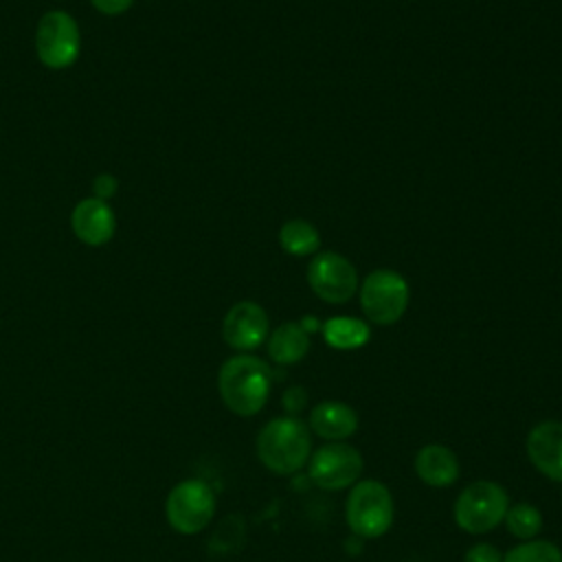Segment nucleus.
<instances>
[{"label":"nucleus","mask_w":562,"mask_h":562,"mask_svg":"<svg viewBox=\"0 0 562 562\" xmlns=\"http://www.w3.org/2000/svg\"><path fill=\"white\" fill-rule=\"evenodd\" d=\"M90 2L103 15H121L134 4V0H90Z\"/></svg>","instance_id":"4be33fe9"},{"label":"nucleus","mask_w":562,"mask_h":562,"mask_svg":"<svg viewBox=\"0 0 562 562\" xmlns=\"http://www.w3.org/2000/svg\"><path fill=\"white\" fill-rule=\"evenodd\" d=\"M215 514V492L213 487L202 479H184L178 485L171 487L167 503H165V516L173 531L182 536L200 533Z\"/></svg>","instance_id":"39448f33"},{"label":"nucleus","mask_w":562,"mask_h":562,"mask_svg":"<svg viewBox=\"0 0 562 562\" xmlns=\"http://www.w3.org/2000/svg\"><path fill=\"white\" fill-rule=\"evenodd\" d=\"M507 531L518 540H533L542 529V514L531 503H516L509 505L503 518Z\"/></svg>","instance_id":"a211bd4d"},{"label":"nucleus","mask_w":562,"mask_h":562,"mask_svg":"<svg viewBox=\"0 0 562 562\" xmlns=\"http://www.w3.org/2000/svg\"><path fill=\"white\" fill-rule=\"evenodd\" d=\"M415 474L430 487H448L459 479L461 465L457 454L441 443H426L415 454Z\"/></svg>","instance_id":"4468645a"},{"label":"nucleus","mask_w":562,"mask_h":562,"mask_svg":"<svg viewBox=\"0 0 562 562\" xmlns=\"http://www.w3.org/2000/svg\"><path fill=\"white\" fill-rule=\"evenodd\" d=\"M279 244L281 248L292 257H305L314 255L321 246L318 231L305 222V220H288L279 231Z\"/></svg>","instance_id":"f3484780"},{"label":"nucleus","mask_w":562,"mask_h":562,"mask_svg":"<svg viewBox=\"0 0 562 562\" xmlns=\"http://www.w3.org/2000/svg\"><path fill=\"white\" fill-rule=\"evenodd\" d=\"M303 404H305V391L301 386H290L283 395V406H285L288 415H294L296 411H301Z\"/></svg>","instance_id":"5701e85b"},{"label":"nucleus","mask_w":562,"mask_h":562,"mask_svg":"<svg viewBox=\"0 0 562 562\" xmlns=\"http://www.w3.org/2000/svg\"><path fill=\"white\" fill-rule=\"evenodd\" d=\"M345 520L358 538L384 536L395 520V503L391 490L375 479L358 481L347 494Z\"/></svg>","instance_id":"7ed1b4c3"},{"label":"nucleus","mask_w":562,"mask_h":562,"mask_svg":"<svg viewBox=\"0 0 562 562\" xmlns=\"http://www.w3.org/2000/svg\"><path fill=\"white\" fill-rule=\"evenodd\" d=\"M411 290L406 279L395 270H373L360 285V307L375 325L397 323L408 307Z\"/></svg>","instance_id":"0eeeda50"},{"label":"nucleus","mask_w":562,"mask_h":562,"mask_svg":"<svg viewBox=\"0 0 562 562\" xmlns=\"http://www.w3.org/2000/svg\"><path fill=\"white\" fill-rule=\"evenodd\" d=\"M509 507V496L494 481H474L465 485L454 501V522L461 531L481 536L496 529Z\"/></svg>","instance_id":"20e7f679"},{"label":"nucleus","mask_w":562,"mask_h":562,"mask_svg":"<svg viewBox=\"0 0 562 562\" xmlns=\"http://www.w3.org/2000/svg\"><path fill=\"white\" fill-rule=\"evenodd\" d=\"M307 283L325 303H347L358 292V272L349 259L334 250L312 257L307 266Z\"/></svg>","instance_id":"1a4fd4ad"},{"label":"nucleus","mask_w":562,"mask_h":562,"mask_svg":"<svg viewBox=\"0 0 562 562\" xmlns=\"http://www.w3.org/2000/svg\"><path fill=\"white\" fill-rule=\"evenodd\" d=\"M325 342L338 351H353L369 342L371 329L364 321L353 316H331L321 327Z\"/></svg>","instance_id":"dca6fc26"},{"label":"nucleus","mask_w":562,"mask_h":562,"mask_svg":"<svg viewBox=\"0 0 562 562\" xmlns=\"http://www.w3.org/2000/svg\"><path fill=\"white\" fill-rule=\"evenodd\" d=\"M527 457L549 481L562 483V422L544 419L527 435Z\"/></svg>","instance_id":"9b49d317"},{"label":"nucleus","mask_w":562,"mask_h":562,"mask_svg":"<svg viewBox=\"0 0 562 562\" xmlns=\"http://www.w3.org/2000/svg\"><path fill=\"white\" fill-rule=\"evenodd\" d=\"M503 562H562V551L558 544L549 540H525L516 547H512Z\"/></svg>","instance_id":"6ab92c4d"},{"label":"nucleus","mask_w":562,"mask_h":562,"mask_svg":"<svg viewBox=\"0 0 562 562\" xmlns=\"http://www.w3.org/2000/svg\"><path fill=\"white\" fill-rule=\"evenodd\" d=\"M270 321L266 310L255 301L235 303L222 323V336L235 351H252L268 340Z\"/></svg>","instance_id":"9d476101"},{"label":"nucleus","mask_w":562,"mask_h":562,"mask_svg":"<svg viewBox=\"0 0 562 562\" xmlns=\"http://www.w3.org/2000/svg\"><path fill=\"white\" fill-rule=\"evenodd\" d=\"M463 562H503V553L492 542H474L465 551Z\"/></svg>","instance_id":"aec40b11"},{"label":"nucleus","mask_w":562,"mask_h":562,"mask_svg":"<svg viewBox=\"0 0 562 562\" xmlns=\"http://www.w3.org/2000/svg\"><path fill=\"white\" fill-rule=\"evenodd\" d=\"M70 226L81 244L103 246L114 237L116 217L108 202L97 198H83L72 209Z\"/></svg>","instance_id":"f8f14e48"},{"label":"nucleus","mask_w":562,"mask_h":562,"mask_svg":"<svg viewBox=\"0 0 562 562\" xmlns=\"http://www.w3.org/2000/svg\"><path fill=\"white\" fill-rule=\"evenodd\" d=\"M255 450L259 461L279 476L299 472L312 454V430L296 415H281L263 424Z\"/></svg>","instance_id":"f03ea898"},{"label":"nucleus","mask_w":562,"mask_h":562,"mask_svg":"<svg viewBox=\"0 0 562 562\" xmlns=\"http://www.w3.org/2000/svg\"><path fill=\"white\" fill-rule=\"evenodd\" d=\"M92 191H94L97 200L108 202L119 191V180L112 173H99L92 182Z\"/></svg>","instance_id":"412c9836"},{"label":"nucleus","mask_w":562,"mask_h":562,"mask_svg":"<svg viewBox=\"0 0 562 562\" xmlns=\"http://www.w3.org/2000/svg\"><path fill=\"white\" fill-rule=\"evenodd\" d=\"M272 386V371L268 362L250 353H237L228 358L217 373V391L224 406L239 415H257L268 397Z\"/></svg>","instance_id":"f257e3e1"},{"label":"nucleus","mask_w":562,"mask_h":562,"mask_svg":"<svg viewBox=\"0 0 562 562\" xmlns=\"http://www.w3.org/2000/svg\"><path fill=\"white\" fill-rule=\"evenodd\" d=\"M310 351V334L301 323H281L268 334V356L277 364H296Z\"/></svg>","instance_id":"2eb2a0df"},{"label":"nucleus","mask_w":562,"mask_h":562,"mask_svg":"<svg viewBox=\"0 0 562 562\" xmlns=\"http://www.w3.org/2000/svg\"><path fill=\"white\" fill-rule=\"evenodd\" d=\"M362 468L364 461L358 448L347 441H327L310 454L307 476L316 487L325 492H338L356 485L360 481Z\"/></svg>","instance_id":"6e6552de"},{"label":"nucleus","mask_w":562,"mask_h":562,"mask_svg":"<svg viewBox=\"0 0 562 562\" xmlns=\"http://www.w3.org/2000/svg\"><path fill=\"white\" fill-rule=\"evenodd\" d=\"M35 53L50 70L70 68L81 53L77 20L61 9L46 11L35 29Z\"/></svg>","instance_id":"423d86ee"},{"label":"nucleus","mask_w":562,"mask_h":562,"mask_svg":"<svg viewBox=\"0 0 562 562\" xmlns=\"http://www.w3.org/2000/svg\"><path fill=\"white\" fill-rule=\"evenodd\" d=\"M307 426L325 441H345L358 430V413L345 402L325 400L310 411Z\"/></svg>","instance_id":"ddd939ff"}]
</instances>
